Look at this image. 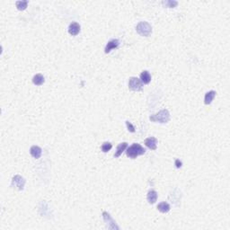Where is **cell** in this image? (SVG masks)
Masks as SVG:
<instances>
[{
  "instance_id": "cell-19",
  "label": "cell",
  "mask_w": 230,
  "mask_h": 230,
  "mask_svg": "<svg viewBox=\"0 0 230 230\" xmlns=\"http://www.w3.org/2000/svg\"><path fill=\"white\" fill-rule=\"evenodd\" d=\"M112 148V145L110 143V142H104L103 145H102V151L104 152V153H107L108 151H110Z\"/></svg>"
},
{
  "instance_id": "cell-10",
  "label": "cell",
  "mask_w": 230,
  "mask_h": 230,
  "mask_svg": "<svg viewBox=\"0 0 230 230\" xmlns=\"http://www.w3.org/2000/svg\"><path fill=\"white\" fill-rule=\"evenodd\" d=\"M30 153H31V155H32V157L38 159V158L41 157L42 150H41V148L38 147V146H32V147L31 148V149H30Z\"/></svg>"
},
{
  "instance_id": "cell-12",
  "label": "cell",
  "mask_w": 230,
  "mask_h": 230,
  "mask_svg": "<svg viewBox=\"0 0 230 230\" xmlns=\"http://www.w3.org/2000/svg\"><path fill=\"white\" fill-rule=\"evenodd\" d=\"M147 199H148V202L150 204H154L157 200V192L156 190H149V193H148V196H147Z\"/></svg>"
},
{
  "instance_id": "cell-1",
  "label": "cell",
  "mask_w": 230,
  "mask_h": 230,
  "mask_svg": "<svg viewBox=\"0 0 230 230\" xmlns=\"http://www.w3.org/2000/svg\"><path fill=\"white\" fill-rule=\"evenodd\" d=\"M145 153H146V149L138 143L132 144L129 149L126 150L127 156H129L130 158H132V159H135V158H137V156L143 155Z\"/></svg>"
},
{
  "instance_id": "cell-18",
  "label": "cell",
  "mask_w": 230,
  "mask_h": 230,
  "mask_svg": "<svg viewBox=\"0 0 230 230\" xmlns=\"http://www.w3.org/2000/svg\"><path fill=\"white\" fill-rule=\"evenodd\" d=\"M162 4L165 6V7H170V8H173V7H175L176 6L178 5V2L176 1H170V0H166V1H163Z\"/></svg>"
},
{
  "instance_id": "cell-17",
  "label": "cell",
  "mask_w": 230,
  "mask_h": 230,
  "mask_svg": "<svg viewBox=\"0 0 230 230\" xmlns=\"http://www.w3.org/2000/svg\"><path fill=\"white\" fill-rule=\"evenodd\" d=\"M27 5H28V1H17V2L15 3V6H16L17 9H18V10H20V11L26 9Z\"/></svg>"
},
{
  "instance_id": "cell-13",
  "label": "cell",
  "mask_w": 230,
  "mask_h": 230,
  "mask_svg": "<svg viewBox=\"0 0 230 230\" xmlns=\"http://www.w3.org/2000/svg\"><path fill=\"white\" fill-rule=\"evenodd\" d=\"M127 148H128V143L127 142H122L121 144H119V146L117 147V150H116V152L114 154V156L119 157L122 154V152L125 151Z\"/></svg>"
},
{
  "instance_id": "cell-14",
  "label": "cell",
  "mask_w": 230,
  "mask_h": 230,
  "mask_svg": "<svg viewBox=\"0 0 230 230\" xmlns=\"http://www.w3.org/2000/svg\"><path fill=\"white\" fill-rule=\"evenodd\" d=\"M157 209L162 213H167L171 209V208H170V205L168 203L165 202H163L159 203L157 205Z\"/></svg>"
},
{
  "instance_id": "cell-16",
  "label": "cell",
  "mask_w": 230,
  "mask_h": 230,
  "mask_svg": "<svg viewBox=\"0 0 230 230\" xmlns=\"http://www.w3.org/2000/svg\"><path fill=\"white\" fill-rule=\"evenodd\" d=\"M140 79H141V82L144 83V84H149V82L151 81V76L149 74V71L145 70L141 73L140 75Z\"/></svg>"
},
{
  "instance_id": "cell-3",
  "label": "cell",
  "mask_w": 230,
  "mask_h": 230,
  "mask_svg": "<svg viewBox=\"0 0 230 230\" xmlns=\"http://www.w3.org/2000/svg\"><path fill=\"white\" fill-rule=\"evenodd\" d=\"M136 31L139 35L148 37L152 32V27L148 22H140L136 26Z\"/></svg>"
},
{
  "instance_id": "cell-15",
  "label": "cell",
  "mask_w": 230,
  "mask_h": 230,
  "mask_svg": "<svg viewBox=\"0 0 230 230\" xmlns=\"http://www.w3.org/2000/svg\"><path fill=\"white\" fill-rule=\"evenodd\" d=\"M45 81L44 77L41 74H37L32 77V83L36 85H41Z\"/></svg>"
},
{
  "instance_id": "cell-8",
  "label": "cell",
  "mask_w": 230,
  "mask_h": 230,
  "mask_svg": "<svg viewBox=\"0 0 230 230\" xmlns=\"http://www.w3.org/2000/svg\"><path fill=\"white\" fill-rule=\"evenodd\" d=\"M119 45H120V41H118L117 39H113V40L110 41L108 43L106 44V46H105L104 52H105V53H109L111 50L118 48Z\"/></svg>"
},
{
  "instance_id": "cell-11",
  "label": "cell",
  "mask_w": 230,
  "mask_h": 230,
  "mask_svg": "<svg viewBox=\"0 0 230 230\" xmlns=\"http://www.w3.org/2000/svg\"><path fill=\"white\" fill-rule=\"evenodd\" d=\"M215 95H216V92L215 91H209V92H208L206 95H205V97H204V104H211V102L213 101V99H214V97H215Z\"/></svg>"
},
{
  "instance_id": "cell-2",
  "label": "cell",
  "mask_w": 230,
  "mask_h": 230,
  "mask_svg": "<svg viewBox=\"0 0 230 230\" xmlns=\"http://www.w3.org/2000/svg\"><path fill=\"white\" fill-rule=\"evenodd\" d=\"M149 120L153 122H159V123H167L170 120V113L168 110L164 109L160 111L158 113L153 114L149 117Z\"/></svg>"
},
{
  "instance_id": "cell-9",
  "label": "cell",
  "mask_w": 230,
  "mask_h": 230,
  "mask_svg": "<svg viewBox=\"0 0 230 230\" xmlns=\"http://www.w3.org/2000/svg\"><path fill=\"white\" fill-rule=\"evenodd\" d=\"M156 144H157V139L156 138H154V137L148 138L145 140V145L149 149H152V150H156Z\"/></svg>"
},
{
  "instance_id": "cell-21",
  "label": "cell",
  "mask_w": 230,
  "mask_h": 230,
  "mask_svg": "<svg viewBox=\"0 0 230 230\" xmlns=\"http://www.w3.org/2000/svg\"><path fill=\"white\" fill-rule=\"evenodd\" d=\"M175 164L176 168H181V167H182V165H183V163L181 162L179 159H175Z\"/></svg>"
},
{
  "instance_id": "cell-6",
  "label": "cell",
  "mask_w": 230,
  "mask_h": 230,
  "mask_svg": "<svg viewBox=\"0 0 230 230\" xmlns=\"http://www.w3.org/2000/svg\"><path fill=\"white\" fill-rule=\"evenodd\" d=\"M103 217H104V220L105 221V223H107L108 225V228H111V229H119V228L116 226L115 224V221L111 217V216L109 215L107 212H104L103 213Z\"/></svg>"
},
{
  "instance_id": "cell-20",
  "label": "cell",
  "mask_w": 230,
  "mask_h": 230,
  "mask_svg": "<svg viewBox=\"0 0 230 230\" xmlns=\"http://www.w3.org/2000/svg\"><path fill=\"white\" fill-rule=\"evenodd\" d=\"M126 125H127V128H128L129 131H130V132H135V128H134V126L131 124V122L127 121V122H126Z\"/></svg>"
},
{
  "instance_id": "cell-5",
  "label": "cell",
  "mask_w": 230,
  "mask_h": 230,
  "mask_svg": "<svg viewBox=\"0 0 230 230\" xmlns=\"http://www.w3.org/2000/svg\"><path fill=\"white\" fill-rule=\"evenodd\" d=\"M25 184V180L20 175H14L12 179V187H16L19 190H23Z\"/></svg>"
},
{
  "instance_id": "cell-4",
  "label": "cell",
  "mask_w": 230,
  "mask_h": 230,
  "mask_svg": "<svg viewBox=\"0 0 230 230\" xmlns=\"http://www.w3.org/2000/svg\"><path fill=\"white\" fill-rule=\"evenodd\" d=\"M142 82L138 77H130L129 80V88L131 91H141L142 90Z\"/></svg>"
},
{
  "instance_id": "cell-7",
  "label": "cell",
  "mask_w": 230,
  "mask_h": 230,
  "mask_svg": "<svg viewBox=\"0 0 230 230\" xmlns=\"http://www.w3.org/2000/svg\"><path fill=\"white\" fill-rule=\"evenodd\" d=\"M79 32H80V25L77 23L73 22L69 25V26H68L69 34H71L72 36H76L79 33Z\"/></svg>"
}]
</instances>
